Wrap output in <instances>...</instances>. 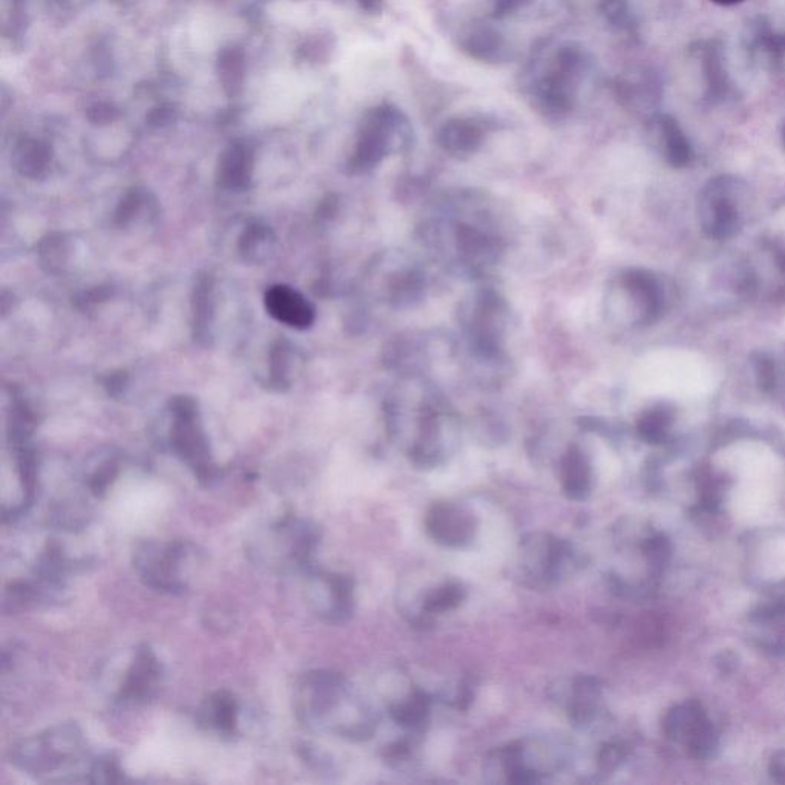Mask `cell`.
Segmentation results:
<instances>
[{
  "label": "cell",
  "mask_w": 785,
  "mask_h": 785,
  "mask_svg": "<svg viewBox=\"0 0 785 785\" xmlns=\"http://www.w3.org/2000/svg\"><path fill=\"white\" fill-rule=\"evenodd\" d=\"M220 74L224 91L229 96H235L243 85L244 59L238 50L224 51L220 56Z\"/></svg>",
  "instance_id": "32"
},
{
  "label": "cell",
  "mask_w": 785,
  "mask_h": 785,
  "mask_svg": "<svg viewBox=\"0 0 785 785\" xmlns=\"http://www.w3.org/2000/svg\"><path fill=\"white\" fill-rule=\"evenodd\" d=\"M674 413L666 407H655L643 413L637 422V433L641 441L658 445L666 442L671 430Z\"/></svg>",
  "instance_id": "29"
},
{
  "label": "cell",
  "mask_w": 785,
  "mask_h": 785,
  "mask_svg": "<svg viewBox=\"0 0 785 785\" xmlns=\"http://www.w3.org/2000/svg\"><path fill=\"white\" fill-rule=\"evenodd\" d=\"M431 698L422 690H411L407 697L391 704L390 717L398 726L408 730H421L427 723Z\"/></svg>",
  "instance_id": "24"
},
{
  "label": "cell",
  "mask_w": 785,
  "mask_h": 785,
  "mask_svg": "<svg viewBox=\"0 0 785 785\" xmlns=\"http://www.w3.org/2000/svg\"><path fill=\"white\" fill-rule=\"evenodd\" d=\"M171 447L174 453L191 468L201 483H209L217 474L211 448L201 427L197 402L191 398H175L172 401Z\"/></svg>",
  "instance_id": "6"
},
{
  "label": "cell",
  "mask_w": 785,
  "mask_h": 785,
  "mask_svg": "<svg viewBox=\"0 0 785 785\" xmlns=\"http://www.w3.org/2000/svg\"><path fill=\"white\" fill-rule=\"evenodd\" d=\"M528 0H493L494 16H505L519 10Z\"/></svg>",
  "instance_id": "45"
},
{
  "label": "cell",
  "mask_w": 785,
  "mask_h": 785,
  "mask_svg": "<svg viewBox=\"0 0 785 785\" xmlns=\"http://www.w3.org/2000/svg\"><path fill=\"white\" fill-rule=\"evenodd\" d=\"M286 365V349L281 344L280 347H276L272 352V378L275 384L281 385L286 382Z\"/></svg>",
  "instance_id": "42"
},
{
  "label": "cell",
  "mask_w": 785,
  "mask_h": 785,
  "mask_svg": "<svg viewBox=\"0 0 785 785\" xmlns=\"http://www.w3.org/2000/svg\"><path fill=\"white\" fill-rule=\"evenodd\" d=\"M117 115L119 112L109 103H97L86 112V117L92 125H108L117 119Z\"/></svg>",
  "instance_id": "41"
},
{
  "label": "cell",
  "mask_w": 785,
  "mask_h": 785,
  "mask_svg": "<svg viewBox=\"0 0 785 785\" xmlns=\"http://www.w3.org/2000/svg\"><path fill=\"white\" fill-rule=\"evenodd\" d=\"M197 549L186 540L140 543L135 549L134 566L140 579L158 592L183 594L188 589V563Z\"/></svg>",
  "instance_id": "4"
},
{
  "label": "cell",
  "mask_w": 785,
  "mask_h": 785,
  "mask_svg": "<svg viewBox=\"0 0 785 785\" xmlns=\"http://www.w3.org/2000/svg\"><path fill=\"white\" fill-rule=\"evenodd\" d=\"M626 749L625 746H621L618 743H609L603 746V749H600L597 756V766L598 770L603 773H611L614 770H617L620 767V764L623 763L626 759Z\"/></svg>",
  "instance_id": "37"
},
{
  "label": "cell",
  "mask_w": 785,
  "mask_h": 785,
  "mask_svg": "<svg viewBox=\"0 0 785 785\" xmlns=\"http://www.w3.org/2000/svg\"><path fill=\"white\" fill-rule=\"evenodd\" d=\"M704 76L707 80L710 99L720 100L730 89L729 74L723 63V53L717 42H709L703 53Z\"/></svg>",
  "instance_id": "26"
},
{
  "label": "cell",
  "mask_w": 785,
  "mask_h": 785,
  "mask_svg": "<svg viewBox=\"0 0 785 785\" xmlns=\"http://www.w3.org/2000/svg\"><path fill=\"white\" fill-rule=\"evenodd\" d=\"M296 717L307 729L333 733L345 740H367L375 733L378 717L344 675L313 671L299 680L295 694Z\"/></svg>",
  "instance_id": "1"
},
{
  "label": "cell",
  "mask_w": 785,
  "mask_h": 785,
  "mask_svg": "<svg viewBox=\"0 0 785 785\" xmlns=\"http://www.w3.org/2000/svg\"><path fill=\"white\" fill-rule=\"evenodd\" d=\"M560 483L569 500L583 502L592 491V467L588 456L579 445H571L560 459Z\"/></svg>",
  "instance_id": "18"
},
{
  "label": "cell",
  "mask_w": 785,
  "mask_h": 785,
  "mask_svg": "<svg viewBox=\"0 0 785 785\" xmlns=\"http://www.w3.org/2000/svg\"><path fill=\"white\" fill-rule=\"evenodd\" d=\"M709 724V718H707L701 704L689 701V703L680 704L666 713L663 732L669 740L687 746L689 741L694 740L695 736Z\"/></svg>",
  "instance_id": "19"
},
{
  "label": "cell",
  "mask_w": 785,
  "mask_h": 785,
  "mask_svg": "<svg viewBox=\"0 0 785 785\" xmlns=\"http://www.w3.org/2000/svg\"><path fill=\"white\" fill-rule=\"evenodd\" d=\"M603 11L606 17L615 25L626 27L631 16H629L628 0H603Z\"/></svg>",
  "instance_id": "40"
},
{
  "label": "cell",
  "mask_w": 785,
  "mask_h": 785,
  "mask_svg": "<svg viewBox=\"0 0 785 785\" xmlns=\"http://www.w3.org/2000/svg\"><path fill=\"white\" fill-rule=\"evenodd\" d=\"M782 143H784V149H785V125L784 128H782Z\"/></svg>",
  "instance_id": "49"
},
{
  "label": "cell",
  "mask_w": 785,
  "mask_h": 785,
  "mask_svg": "<svg viewBox=\"0 0 785 785\" xmlns=\"http://www.w3.org/2000/svg\"><path fill=\"white\" fill-rule=\"evenodd\" d=\"M88 773V782H94V784H117V782L123 781L122 769L114 756L96 759L89 767Z\"/></svg>",
  "instance_id": "34"
},
{
  "label": "cell",
  "mask_w": 785,
  "mask_h": 785,
  "mask_svg": "<svg viewBox=\"0 0 785 785\" xmlns=\"http://www.w3.org/2000/svg\"><path fill=\"white\" fill-rule=\"evenodd\" d=\"M710 2L721 5V7H733V5L743 4L744 0H710Z\"/></svg>",
  "instance_id": "47"
},
{
  "label": "cell",
  "mask_w": 785,
  "mask_h": 785,
  "mask_svg": "<svg viewBox=\"0 0 785 785\" xmlns=\"http://www.w3.org/2000/svg\"><path fill=\"white\" fill-rule=\"evenodd\" d=\"M238 703L227 690H218L207 698L198 712V723L206 729L215 730L224 736H232L237 730Z\"/></svg>",
  "instance_id": "21"
},
{
  "label": "cell",
  "mask_w": 785,
  "mask_h": 785,
  "mask_svg": "<svg viewBox=\"0 0 785 785\" xmlns=\"http://www.w3.org/2000/svg\"><path fill=\"white\" fill-rule=\"evenodd\" d=\"M770 775L776 782L785 784V750L773 756L772 763H770Z\"/></svg>",
  "instance_id": "44"
},
{
  "label": "cell",
  "mask_w": 785,
  "mask_h": 785,
  "mask_svg": "<svg viewBox=\"0 0 785 785\" xmlns=\"http://www.w3.org/2000/svg\"><path fill=\"white\" fill-rule=\"evenodd\" d=\"M621 284L634 299L641 324L657 321L664 304L663 290L657 278L644 270H629L621 278Z\"/></svg>",
  "instance_id": "16"
},
{
  "label": "cell",
  "mask_w": 785,
  "mask_h": 785,
  "mask_svg": "<svg viewBox=\"0 0 785 785\" xmlns=\"http://www.w3.org/2000/svg\"><path fill=\"white\" fill-rule=\"evenodd\" d=\"M163 678V666L151 646L142 644L135 651L134 660L120 686V703L145 704L155 697Z\"/></svg>",
  "instance_id": "13"
},
{
  "label": "cell",
  "mask_w": 785,
  "mask_h": 785,
  "mask_svg": "<svg viewBox=\"0 0 785 785\" xmlns=\"http://www.w3.org/2000/svg\"><path fill=\"white\" fill-rule=\"evenodd\" d=\"M476 516L467 506L453 502H437L425 516L428 536L445 548L460 549L473 543L477 533Z\"/></svg>",
  "instance_id": "11"
},
{
  "label": "cell",
  "mask_w": 785,
  "mask_h": 785,
  "mask_svg": "<svg viewBox=\"0 0 785 785\" xmlns=\"http://www.w3.org/2000/svg\"><path fill=\"white\" fill-rule=\"evenodd\" d=\"M661 143H663L664 157L667 163L674 168H686L694 158V149L690 146L686 134L672 115L658 117Z\"/></svg>",
  "instance_id": "23"
},
{
  "label": "cell",
  "mask_w": 785,
  "mask_h": 785,
  "mask_svg": "<svg viewBox=\"0 0 785 785\" xmlns=\"http://www.w3.org/2000/svg\"><path fill=\"white\" fill-rule=\"evenodd\" d=\"M143 203H145V194H142L138 189L128 192L117 209V215H115L117 223L128 224L129 221L134 220L135 214L142 211Z\"/></svg>",
  "instance_id": "39"
},
{
  "label": "cell",
  "mask_w": 785,
  "mask_h": 785,
  "mask_svg": "<svg viewBox=\"0 0 785 785\" xmlns=\"http://www.w3.org/2000/svg\"><path fill=\"white\" fill-rule=\"evenodd\" d=\"M359 4L368 13H378V11L382 10L384 0H359Z\"/></svg>",
  "instance_id": "46"
},
{
  "label": "cell",
  "mask_w": 785,
  "mask_h": 785,
  "mask_svg": "<svg viewBox=\"0 0 785 785\" xmlns=\"http://www.w3.org/2000/svg\"><path fill=\"white\" fill-rule=\"evenodd\" d=\"M641 551L648 560L652 571L655 574H660L671 559L672 546L663 534H651L641 543Z\"/></svg>",
  "instance_id": "33"
},
{
  "label": "cell",
  "mask_w": 785,
  "mask_h": 785,
  "mask_svg": "<svg viewBox=\"0 0 785 785\" xmlns=\"http://www.w3.org/2000/svg\"><path fill=\"white\" fill-rule=\"evenodd\" d=\"M117 473H119L117 462L112 459L105 460L103 464H100L96 470L89 474L88 479H86V485H88L94 496L102 497L108 490L109 485H111L112 480L117 476Z\"/></svg>",
  "instance_id": "36"
},
{
  "label": "cell",
  "mask_w": 785,
  "mask_h": 785,
  "mask_svg": "<svg viewBox=\"0 0 785 785\" xmlns=\"http://www.w3.org/2000/svg\"><path fill=\"white\" fill-rule=\"evenodd\" d=\"M465 595H467V591L460 583H442L425 595L422 600V615H439L453 611L460 603L464 602Z\"/></svg>",
  "instance_id": "30"
},
{
  "label": "cell",
  "mask_w": 785,
  "mask_h": 785,
  "mask_svg": "<svg viewBox=\"0 0 785 785\" xmlns=\"http://www.w3.org/2000/svg\"><path fill=\"white\" fill-rule=\"evenodd\" d=\"M505 313L502 299L494 293H483L474 299L468 315V329L471 341L483 355L491 356L499 352Z\"/></svg>",
  "instance_id": "14"
},
{
  "label": "cell",
  "mask_w": 785,
  "mask_h": 785,
  "mask_svg": "<svg viewBox=\"0 0 785 785\" xmlns=\"http://www.w3.org/2000/svg\"><path fill=\"white\" fill-rule=\"evenodd\" d=\"M465 50L479 60L497 62L505 59V40L490 28H479L467 37L464 43Z\"/></svg>",
  "instance_id": "31"
},
{
  "label": "cell",
  "mask_w": 785,
  "mask_h": 785,
  "mask_svg": "<svg viewBox=\"0 0 785 785\" xmlns=\"http://www.w3.org/2000/svg\"><path fill=\"white\" fill-rule=\"evenodd\" d=\"M39 250L42 263L50 267L51 272H56L66 263V246L62 235H48L40 243Z\"/></svg>",
  "instance_id": "35"
},
{
  "label": "cell",
  "mask_w": 785,
  "mask_h": 785,
  "mask_svg": "<svg viewBox=\"0 0 785 785\" xmlns=\"http://www.w3.org/2000/svg\"><path fill=\"white\" fill-rule=\"evenodd\" d=\"M51 148L36 140H27L17 148L16 168L20 174L30 178H40L51 163Z\"/></svg>",
  "instance_id": "28"
},
{
  "label": "cell",
  "mask_w": 785,
  "mask_h": 785,
  "mask_svg": "<svg viewBox=\"0 0 785 785\" xmlns=\"http://www.w3.org/2000/svg\"><path fill=\"white\" fill-rule=\"evenodd\" d=\"M306 600L315 615L332 625H341L355 611V583L339 572L307 569Z\"/></svg>",
  "instance_id": "9"
},
{
  "label": "cell",
  "mask_w": 785,
  "mask_h": 785,
  "mask_svg": "<svg viewBox=\"0 0 785 785\" xmlns=\"http://www.w3.org/2000/svg\"><path fill=\"white\" fill-rule=\"evenodd\" d=\"M491 770L502 773L508 784H537L562 767L560 755L536 741H516L494 753Z\"/></svg>",
  "instance_id": "8"
},
{
  "label": "cell",
  "mask_w": 785,
  "mask_h": 785,
  "mask_svg": "<svg viewBox=\"0 0 785 785\" xmlns=\"http://www.w3.org/2000/svg\"><path fill=\"white\" fill-rule=\"evenodd\" d=\"M753 365H755V375L756 379H758L759 388L766 391V393L775 390L778 375H776V368L772 359L766 355H756Z\"/></svg>",
  "instance_id": "38"
},
{
  "label": "cell",
  "mask_w": 785,
  "mask_h": 785,
  "mask_svg": "<svg viewBox=\"0 0 785 785\" xmlns=\"http://www.w3.org/2000/svg\"><path fill=\"white\" fill-rule=\"evenodd\" d=\"M253 157L247 146L241 143L227 148L218 163L217 181L221 188L243 191L252 180Z\"/></svg>",
  "instance_id": "20"
},
{
  "label": "cell",
  "mask_w": 785,
  "mask_h": 785,
  "mask_svg": "<svg viewBox=\"0 0 785 785\" xmlns=\"http://www.w3.org/2000/svg\"><path fill=\"white\" fill-rule=\"evenodd\" d=\"M741 183L735 177H717L710 180L701 194L700 218L704 232L715 240H729L743 226L740 207L736 197L740 195Z\"/></svg>",
  "instance_id": "10"
},
{
  "label": "cell",
  "mask_w": 785,
  "mask_h": 785,
  "mask_svg": "<svg viewBox=\"0 0 785 785\" xmlns=\"http://www.w3.org/2000/svg\"><path fill=\"white\" fill-rule=\"evenodd\" d=\"M410 134V126L398 109L387 105L373 109L362 123L349 161L350 172L361 174L376 168L388 154L407 146Z\"/></svg>",
  "instance_id": "5"
},
{
  "label": "cell",
  "mask_w": 785,
  "mask_h": 785,
  "mask_svg": "<svg viewBox=\"0 0 785 785\" xmlns=\"http://www.w3.org/2000/svg\"><path fill=\"white\" fill-rule=\"evenodd\" d=\"M212 289H214V284H212L211 275L198 276L197 283H195L194 298H192L195 336H198V339H206L209 336L212 313H214Z\"/></svg>",
  "instance_id": "27"
},
{
  "label": "cell",
  "mask_w": 785,
  "mask_h": 785,
  "mask_svg": "<svg viewBox=\"0 0 785 785\" xmlns=\"http://www.w3.org/2000/svg\"><path fill=\"white\" fill-rule=\"evenodd\" d=\"M482 142V129L467 120H451L439 132V143L454 157L464 158L474 154Z\"/></svg>",
  "instance_id": "22"
},
{
  "label": "cell",
  "mask_w": 785,
  "mask_h": 785,
  "mask_svg": "<svg viewBox=\"0 0 785 785\" xmlns=\"http://www.w3.org/2000/svg\"><path fill=\"white\" fill-rule=\"evenodd\" d=\"M175 115H177V112H175V109L172 108V106H160V108L152 109V111L149 112L148 117H146V122H148L149 125L157 126L158 128V126H166L169 125V123L174 122Z\"/></svg>",
  "instance_id": "43"
},
{
  "label": "cell",
  "mask_w": 785,
  "mask_h": 785,
  "mask_svg": "<svg viewBox=\"0 0 785 785\" xmlns=\"http://www.w3.org/2000/svg\"><path fill=\"white\" fill-rule=\"evenodd\" d=\"M749 632L759 648L772 654H784L785 603L756 609L750 615Z\"/></svg>",
  "instance_id": "17"
},
{
  "label": "cell",
  "mask_w": 785,
  "mask_h": 785,
  "mask_svg": "<svg viewBox=\"0 0 785 785\" xmlns=\"http://www.w3.org/2000/svg\"><path fill=\"white\" fill-rule=\"evenodd\" d=\"M85 738L76 723L59 724L14 744L11 763L34 778L76 766L85 756Z\"/></svg>",
  "instance_id": "3"
},
{
  "label": "cell",
  "mask_w": 785,
  "mask_h": 785,
  "mask_svg": "<svg viewBox=\"0 0 785 785\" xmlns=\"http://www.w3.org/2000/svg\"><path fill=\"white\" fill-rule=\"evenodd\" d=\"M264 304L273 319L292 329L307 330L315 322V307L293 287L284 284L269 287L264 295Z\"/></svg>",
  "instance_id": "15"
},
{
  "label": "cell",
  "mask_w": 785,
  "mask_h": 785,
  "mask_svg": "<svg viewBox=\"0 0 785 785\" xmlns=\"http://www.w3.org/2000/svg\"><path fill=\"white\" fill-rule=\"evenodd\" d=\"M275 246V235L269 226L252 223L244 229L240 238L241 257L249 263H263L270 257Z\"/></svg>",
  "instance_id": "25"
},
{
  "label": "cell",
  "mask_w": 785,
  "mask_h": 785,
  "mask_svg": "<svg viewBox=\"0 0 785 785\" xmlns=\"http://www.w3.org/2000/svg\"><path fill=\"white\" fill-rule=\"evenodd\" d=\"M565 706L572 726L589 730L602 718V684L597 678L575 677L563 687H554Z\"/></svg>",
  "instance_id": "12"
},
{
  "label": "cell",
  "mask_w": 785,
  "mask_h": 785,
  "mask_svg": "<svg viewBox=\"0 0 785 785\" xmlns=\"http://www.w3.org/2000/svg\"><path fill=\"white\" fill-rule=\"evenodd\" d=\"M321 540V531L310 520L287 516L273 523L253 540L250 559L273 571H307Z\"/></svg>",
  "instance_id": "2"
},
{
  "label": "cell",
  "mask_w": 785,
  "mask_h": 785,
  "mask_svg": "<svg viewBox=\"0 0 785 785\" xmlns=\"http://www.w3.org/2000/svg\"><path fill=\"white\" fill-rule=\"evenodd\" d=\"M776 261H778V266L781 267L782 272L785 273V250H778L776 253Z\"/></svg>",
  "instance_id": "48"
},
{
  "label": "cell",
  "mask_w": 785,
  "mask_h": 785,
  "mask_svg": "<svg viewBox=\"0 0 785 785\" xmlns=\"http://www.w3.org/2000/svg\"><path fill=\"white\" fill-rule=\"evenodd\" d=\"M519 563L531 585L551 586L559 583L577 560L565 540L548 533H531L520 542Z\"/></svg>",
  "instance_id": "7"
}]
</instances>
